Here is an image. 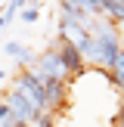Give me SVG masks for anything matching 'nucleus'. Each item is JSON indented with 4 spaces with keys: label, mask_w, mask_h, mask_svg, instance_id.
Here are the masks:
<instances>
[{
    "label": "nucleus",
    "mask_w": 124,
    "mask_h": 127,
    "mask_svg": "<svg viewBox=\"0 0 124 127\" xmlns=\"http://www.w3.org/2000/svg\"><path fill=\"white\" fill-rule=\"evenodd\" d=\"M37 16H40V6H28V9H22V19H25V22H37Z\"/></svg>",
    "instance_id": "10"
},
{
    "label": "nucleus",
    "mask_w": 124,
    "mask_h": 127,
    "mask_svg": "<svg viewBox=\"0 0 124 127\" xmlns=\"http://www.w3.org/2000/svg\"><path fill=\"white\" fill-rule=\"evenodd\" d=\"M9 90L19 93V96H25L37 112H47V90H43V81L37 78L31 68H22V71L12 78V87H9Z\"/></svg>",
    "instance_id": "2"
},
{
    "label": "nucleus",
    "mask_w": 124,
    "mask_h": 127,
    "mask_svg": "<svg viewBox=\"0 0 124 127\" xmlns=\"http://www.w3.org/2000/svg\"><path fill=\"white\" fill-rule=\"evenodd\" d=\"M71 3H78L81 9H87L93 19H96V16H105V12H102V0H71Z\"/></svg>",
    "instance_id": "8"
},
{
    "label": "nucleus",
    "mask_w": 124,
    "mask_h": 127,
    "mask_svg": "<svg viewBox=\"0 0 124 127\" xmlns=\"http://www.w3.org/2000/svg\"><path fill=\"white\" fill-rule=\"evenodd\" d=\"M25 3H28V0H9V6H12L16 12H22V9H25Z\"/></svg>",
    "instance_id": "11"
},
{
    "label": "nucleus",
    "mask_w": 124,
    "mask_h": 127,
    "mask_svg": "<svg viewBox=\"0 0 124 127\" xmlns=\"http://www.w3.org/2000/svg\"><path fill=\"white\" fill-rule=\"evenodd\" d=\"M102 12L112 19V22L124 25V0H102Z\"/></svg>",
    "instance_id": "6"
},
{
    "label": "nucleus",
    "mask_w": 124,
    "mask_h": 127,
    "mask_svg": "<svg viewBox=\"0 0 124 127\" xmlns=\"http://www.w3.org/2000/svg\"><path fill=\"white\" fill-rule=\"evenodd\" d=\"M3 102L9 105V112H12V115L19 118V121H25V124H31V127H34V121H37V115H40V112H37V109H34V105H31V102H28L25 96H19V93L6 90Z\"/></svg>",
    "instance_id": "4"
},
{
    "label": "nucleus",
    "mask_w": 124,
    "mask_h": 127,
    "mask_svg": "<svg viewBox=\"0 0 124 127\" xmlns=\"http://www.w3.org/2000/svg\"><path fill=\"white\" fill-rule=\"evenodd\" d=\"M109 78H112V84H115L118 90H124V50H121V56H118V62L112 65Z\"/></svg>",
    "instance_id": "7"
},
{
    "label": "nucleus",
    "mask_w": 124,
    "mask_h": 127,
    "mask_svg": "<svg viewBox=\"0 0 124 127\" xmlns=\"http://www.w3.org/2000/svg\"><path fill=\"white\" fill-rule=\"evenodd\" d=\"M56 50H59V59H62V68L68 71V78H81L84 74V56L78 53V50L71 47V43H65V40H59L56 43Z\"/></svg>",
    "instance_id": "5"
},
{
    "label": "nucleus",
    "mask_w": 124,
    "mask_h": 127,
    "mask_svg": "<svg viewBox=\"0 0 124 127\" xmlns=\"http://www.w3.org/2000/svg\"><path fill=\"white\" fill-rule=\"evenodd\" d=\"M87 28L96 37V65L102 68V71H112V65L118 62V56H121V50H124L118 31L112 28L109 22H102V19H93Z\"/></svg>",
    "instance_id": "1"
},
{
    "label": "nucleus",
    "mask_w": 124,
    "mask_h": 127,
    "mask_svg": "<svg viewBox=\"0 0 124 127\" xmlns=\"http://www.w3.org/2000/svg\"><path fill=\"white\" fill-rule=\"evenodd\" d=\"M31 71L47 84V81H68V71L62 68V59H59V50L56 47H47L43 53H37V62L31 65Z\"/></svg>",
    "instance_id": "3"
},
{
    "label": "nucleus",
    "mask_w": 124,
    "mask_h": 127,
    "mask_svg": "<svg viewBox=\"0 0 124 127\" xmlns=\"http://www.w3.org/2000/svg\"><path fill=\"white\" fill-rule=\"evenodd\" d=\"M25 50H28L25 43H19V40H9V43L3 47V53L9 56V59H22V56H25Z\"/></svg>",
    "instance_id": "9"
}]
</instances>
